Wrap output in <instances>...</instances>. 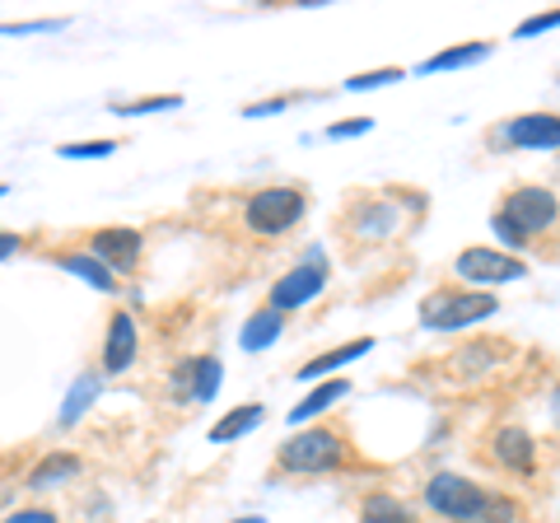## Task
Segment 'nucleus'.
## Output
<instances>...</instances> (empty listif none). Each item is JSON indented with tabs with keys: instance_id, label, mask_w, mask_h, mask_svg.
Instances as JSON below:
<instances>
[{
	"instance_id": "nucleus-1",
	"label": "nucleus",
	"mask_w": 560,
	"mask_h": 523,
	"mask_svg": "<svg viewBox=\"0 0 560 523\" xmlns=\"http://www.w3.org/2000/svg\"><path fill=\"white\" fill-rule=\"evenodd\" d=\"M560 216V201H556V191L551 187H518L504 197V206L495 211V234L504 243H528L537 234H547L551 224Z\"/></svg>"
},
{
	"instance_id": "nucleus-2",
	"label": "nucleus",
	"mask_w": 560,
	"mask_h": 523,
	"mask_svg": "<svg viewBox=\"0 0 560 523\" xmlns=\"http://www.w3.org/2000/svg\"><path fill=\"white\" fill-rule=\"evenodd\" d=\"M346 440L337 430H300L294 440L280 444V467L285 473H300V477H313V473H331V467H341L346 463Z\"/></svg>"
},
{
	"instance_id": "nucleus-3",
	"label": "nucleus",
	"mask_w": 560,
	"mask_h": 523,
	"mask_svg": "<svg viewBox=\"0 0 560 523\" xmlns=\"http://www.w3.org/2000/svg\"><path fill=\"white\" fill-rule=\"evenodd\" d=\"M495 309H500L495 294H486V290H440L420 304V323L434 327V333H458L467 323L490 318Z\"/></svg>"
},
{
	"instance_id": "nucleus-4",
	"label": "nucleus",
	"mask_w": 560,
	"mask_h": 523,
	"mask_svg": "<svg viewBox=\"0 0 560 523\" xmlns=\"http://www.w3.org/2000/svg\"><path fill=\"white\" fill-rule=\"evenodd\" d=\"M243 220L257 239H276L304 220V191L300 187H261L243 206Z\"/></svg>"
},
{
	"instance_id": "nucleus-5",
	"label": "nucleus",
	"mask_w": 560,
	"mask_h": 523,
	"mask_svg": "<svg viewBox=\"0 0 560 523\" xmlns=\"http://www.w3.org/2000/svg\"><path fill=\"white\" fill-rule=\"evenodd\" d=\"M481 486L477 481H467V477H458V473H440V477H430L425 481V504L434 514H444V519H453V523H463L471 510L481 504Z\"/></svg>"
},
{
	"instance_id": "nucleus-6",
	"label": "nucleus",
	"mask_w": 560,
	"mask_h": 523,
	"mask_svg": "<svg viewBox=\"0 0 560 523\" xmlns=\"http://www.w3.org/2000/svg\"><path fill=\"white\" fill-rule=\"evenodd\" d=\"M327 286V262L313 253L308 262H300L290 276H280V281L271 286V309L276 313H290V309H304L313 294H318Z\"/></svg>"
},
{
	"instance_id": "nucleus-7",
	"label": "nucleus",
	"mask_w": 560,
	"mask_h": 523,
	"mask_svg": "<svg viewBox=\"0 0 560 523\" xmlns=\"http://www.w3.org/2000/svg\"><path fill=\"white\" fill-rule=\"evenodd\" d=\"M463 276V281H486V286H495V281H518L523 271V262L510 257V253H495V248H467L458 253V267H453Z\"/></svg>"
},
{
	"instance_id": "nucleus-8",
	"label": "nucleus",
	"mask_w": 560,
	"mask_h": 523,
	"mask_svg": "<svg viewBox=\"0 0 560 523\" xmlns=\"http://www.w3.org/2000/svg\"><path fill=\"white\" fill-rule=\"evenodd\" d=\"M504 146L518 150H560V117L556 113H523L510 127H500Z\"/></svg>"
},
{
	"instance_id": "nucleus-9",
	"label": "nucleus",
	"mask_w": 560,
	"mask_h": 523,
	"mask_svg": "<svg viewBox=\"0 0 560 523\" xmlns=\"http://www.w3.org/2000/svg\"><path fill=\"white\" fill-rule=\"evenodd\" d=\"M84 253H90L94 262H103V267H108L113 276H117V271H131L136 257H140V234H136V230H121V224H117V230H98Z\"/></svg>"
},
{
	"instance_id": "nucleus-10",
	"label": "nucleus",
	"mask_w": 560,
	"mask_h": 523,
	"mask_svg": "<svg viewBox=\"0 0 560 523\" xmlns=\"http://www.w3.org/2000/svg\"><path fill=\"white\" fill-rule=\"evenodd\" d=\"M490 458H495L500 467H514V473H533L537 444H533V434L523 426H500L495 440H490Z\"/></svg>"
},
{
	"instance_id": "nucleus-11",
	"label": "nucleus",
	"mask_w": 560,
	"mask_h": 523,
	"mask_svg": "<svg viewBox=\"0 0 560 523\" xmlns=\"http://www.w3.org/2000/svg\"><path fill=\"white\" fill-rule=\"evenodd\" d=\"M136 341H140L136 318H131L127 309H117L113 323H108V341H103V370H108V374L127 370V364L136 360Z\"/></svg>"
},
{
	"instance_id": "nucleus-12",
	"label": "nucleus",
	"mask_w": 560,
	"mask_h": 523,
	"mask_svg": "<svg viewBox=\"0 0 560 523\" xmlns=\"http://www.w3.org/2000/svg\"><path fill=\"white\" fill-rule=\"evenodd\" d=\"M280 333H285V313L261 309V313H253V318L243 323V351H267L271 341H280Z\"/></svg>"
},
{
	"instance_id": "nucleus-13",
	"label": "nucleus",
	"mask_w": 560,
	"mask_h": 523,
	"mask_svg": "<svg viewBox=\"0 0 560 523\" xmlns=\"http://www.w3.org/2000/svg\"><path fill=\"white\" fill-rule=\"evenodd\" d=\"M51 262H57V267L61 271H70V276H80V281H90L94 290H103V294H108L113 286H117V276L108 271V267H103V262H94L90 253H57V257H51Z\"/></svg>"
},
{
	"instance_id": "nucleus-14",
	"label": "nucleus",
	"mask_w": 560,
	"mask_h": 523,
	"mask_svg": "<svg viewBox=\"0 0 560 523\" xmlns=\"http://www.w3.org/2000/svg\"><path fill=\"white\" fill-rule=\"evenodd\" d=\"M370 337H360V341H346V346H337V351H327V356H318V360H308L304 370H300V379L304 383H318L323 374H331V370H341L346 360H360V356H370Z\"/></svg>"
},
{
	"instance_id": "nucleus-15",
	"label": "nucleus",
	"mask_w": 560,
	"mask_h": 523,
	"mask_svg": "<svg viewBox=\"0 0 560 523\" xmlns=\"http://www.w3.org/2000/svg\"><path fill=\"white\" fill-rule=\"evenodd\" d=\"M261 416H267V407H261V403L234 407L230 416H224V421H215V426H210V440H215V444H230V440H238V434L257 430V426H261Z\"/></svg>"
},
{
	"instance_id": "nucleus-16",
	"label": "nucleus",
	"mask_w": 560,
	"mask_h": 523,
	"mask_svg": "<svg viewBox=\"0 0 560 523\" xmlns=\"http://www.w3.org/2000/svg\"><path fill=\"white\" fill-rule=\"evenodd\" d=\"M346 393H350V383H346V379H331V383H323V388H313V393L304 397V403H300V407H294V411H290V421H294V426H304V421H313V416H323V411H327L331 403H341V397H346Z\"/></svg>"
},
{
	"instance_id": "nucleus-17",
	"label": "nucleus",
	"mask_w": 560,
	"mask_h": 523,
	"mask_svg": "<svg viewBox=\"0 0 560 523\" xmlns=\"http://www.w3.org/2000/svg\"><path fill=\"white\" fill-rule=\"evenodd\" d=\"M98 388H103V379H98V374H80V379H75V388H70V393H66V403H61V426H75L80 416L94 407Z\"/></svg>"
},
{
	"instance_id": "nucleus-18",
	"label": "nucleus",
	"mask_w": 560,
	"mask_h": 523,
	"mask_svg": "<svg viewBox=\"0 0 560 523\" xmlns=\"http://www.w3.org/2000/svg\"><path fill=\"white\" fill-rule=\"evenodd\" d=\"M490 57V43H463V47H448V51H440V57H430L420 71H458V66H471V61H486Z\"/></svg>"
},
{
	"instance_id": "nucleus-19",
	"label": "nucleus",
	"mask_w": 560,
	"mask_h": 523,
	"mask_svg": "<svg viewBox=\"0 0 560 523\" xmlns=\"http://www.w3.org/2000/svg\"><path fill=\"white\" fill-rule=\"evenodd\" d=\"M364 523H416V514L393 496H364Z\"/></svg>"
},
{
	"instance_id": "nucleus-20",
	"label": "nucleus",
	"mask_w": 560,
	"mask_h": 523,
	"mask_svg": "<svg viewBox=\"0 0 560 523\" xmlns=\"http://www.w3.org/2000/svg\"><path fill=\"white\" fill-rule=\"evenodd\" d=\"M393 224H397V211H393V206H360V211H355V230H360L364 239L393 234Z\"/></svg>"
},
{
	"instance_id": "nucleus-21",
	"label": "nucleus",
	"mask_w": 560,
	"mask_h": 523,
	"mask_svg": "<svg viewBox=\"0 0 560 523\" xmlns=\"http://www.w3.org/2000/svg\"><path fill=\"white\" fill-rule=\"evenodd\" d=\"M191 397H201V403H210V397L220 393V360L215 356H201V360H191Z\"/></svg>"
},
{
	"instance_id": "nucleus-22",
	"label": "nucleus",
	"mask_w": 560,
	"mask_h": 523,
	"mask_svg": "<svg viewBox=\"0 0 560 523\" xmlns=\"http://www.w3.org/2000/svg\"><path fill=\"white\" fill-rule=\"evenodd\" d=\"M75 473H80V463L70 458V453H61V458H57V453H51V458L38 467V473L28 477V486H33V491H43V486H51V481H66V477H75Z\"/></svg>"
},
{
	"instance_id": "nucleus-23",
	"label": "nucleus",
	"mask_w": 560,
	"mask_h": 523,
	"mask_svg": "<svg viewBox=\"0 0 560 523\" xmlns=\"http://www.w3.org/2000/svg\"><path fill=\"white\" fill-rule=\"evenodd\" d=\"M514 500H504V496H481V504L471 510L463 523H514Z\"/></svg>"
},
{
	"instance_id": "nucleus-24",
	"label": "nucleus",
	"mask_w": 560,
	"mask_h": 523,
	"mask_svg": "<svg viewBox=\"0 0 560 523\" xmlns=\"http://www.w3.org/2000/svg\"><path fill=\"white\" fill-rule=\"evenodd\" d=\"M178 94H154V98H140L131 103V108H117V113H127V117H140V113H168V108H178Z\"/></svg>"
},
{
	"instance_id": "nucleus-25",
	"label": "nucleus",
	"mask_w": 560,
	"mask_h": 523,
	"mask_svg": "<svg viewBox=\"0 0 560 523\" xmlns=\"http://www.w3.org/2000/svg\"><path fill=\"white\" fill-rule=\"evenodd\" d=\"M117 141H90V146H61L57 154H66V160H98V154H113Z\"/></svg>"
},
{
	"instance_id": "nucleus-26",
	"label": "nucleus",
	"mask_w": 560,
	"mask_h": 523,
	"mask_svg": "<svg viewBox=\"0 0 560 523\" xmlns=\"http://www.w3.org/2000/svg\"><path fill=\"white\" fill-rule=\"evenodd\" d=\"M388 80H401L397 66H388V71H370V75H350L346 90H378V84H388Z\"/></svg>"
},
{
	"instance_id": "nucleus-27",
	"label": "nucleus",
	"mask_w": 560,
	"mask_h": 523,
	"mask_svg": "<svg viewBox=\"0 0 560 523\" xmlns=\"http://www.w3.org/2000/svg\"><path fill=\"white\" fill-rule=\"evenodd\" d=\"M547 28H560V10H551V14H533V20H523V24L514 28V38H533V33H547Z\"/></svg>"
},
{
	"instance_id": "nucleus-28",
	"label": "nucleus",
	"mask_w": 560,
	"mask_h": 523,
	"mask_svg": "<svg viewBox=\"0 0 560 523\" xmlns=\"http://www.w3.org/2000/svg\"><path fill=\"white\" fill-rule=\"evenodd\" d=\"M486 364H490V351H471V356L463 351V356H458V370H463L467 379H471V374H481Z\"/></svg>"
},
{
	"instance_id": "nucleus-29",
	"label": "nucleus",
	"mask_w": 560,
	"mask_h": 523,
	"mask_svg": "<svg viewBox=\"0 0 560 523\" xmlns=\"http://www.w3.org/2000/svg\"><path fill=\"white\" fill-rule=\"evenodd\" d=\"M360 131H370V121H364V117L360 121H341V127H331L327 136H331V141H346V136H360Z\"/></svg>"
},
{
	"instance_id": "nucleus-30",
	"label": "nucleus",
	"mask_w": 560,
	"mask_h": 523,
	"mask_svg": "<svg viewBox=\"0 0 560 523\" xmlns=\"http://www.w3.org/2000/svg\"><path fill=\"white\" fill-rule=\"evenodd\" d=\"M5 523H57V514H47V510H20V514H10Z\"/></svg>"
},
{
	"instance_id": "nucleus-31",
	"label": "nucleus",
	"mask_w": 560,
	"mask_h": 523,
	"mask_svg": "<svg viewBox=\"0 0 560 523\" xmlns=\"http://www.w3.org/2000/svg\"><path fill=\"white\" fill-rule=\"evenodd\" d=\"M14 253H24V239L20 234H0V262L14 257Z\"/></svg>"
},
{
	"instance_id": "nucleus-32",
	"label": "nucleus",
	"mask_w": 560,
	"mask_h": 523,
	"mask_svg": "<svg viewBox=\"0 0 560 523\" xmlns=\"http://www.w3.org/2000/svg\"><path fill=\"white\" fill-rule=\"evenodd\" d=\"M280 108H285V98H267V103H253L248 117H267V113H280Z\"/></svg>"
},
{
	"instance_id": "nucleus-33",
	"label": "nucleus",
	"mask_w": 560,
	"mask_h": 523,
	"mask_svg": "<svg viewBox=\"0 0 560 523\" xmlns=\"http://www.w3.org/2000/svg\"><path fill=\"white\" fill-rule=\"evenodd\" d=\"M551 416H556V426H560V388L551 393Z\"/></svg>"
},
{
	"instance_id": "nucleus-34",
	"label": "nucleus",
	"mask_w": 560,
	"mask_h": 523,
	"mask_svg": "<svg viewBox=\"0 0 560 523\" xmlns=\"http://www.w3.org/2000/svg\"><path fill=\"white\" fill-rule=\"evenodd\" d=\"M238 523H267V519H238Z\"/></svg>"
},
{
	"instance_id": "nucleus-35",
	"label": "nucleus",
	"mask_w": 560,
	"mask_h": 523,
	"mask_svg": "<svg viewBox=\"0 0 560 523\" xmlns=\"http://www.w3.org/2000/svg\"><path fill=\"white\" fill-rule=\"evenodd\" d=\"M5 191H10V187H0V197H5Z\"/></svg>"
}]
</instances>
